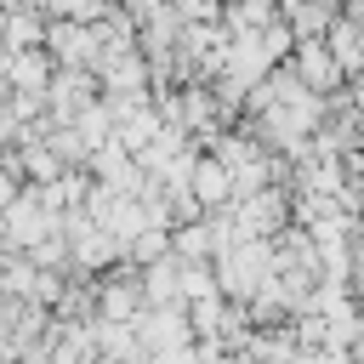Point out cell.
<instances>
[{
  "mask_svg": "<svg viewBox=\"0 0 364 364\" xmlns=\"http://www.w3.org/2000/svg\"><path fill=\"white\" fill-rule=\"evenodd\" d=\"M6 74L23 85V91H34V85H46V57H34V51H23V57H11L6 63Z\"/></svg>",
  "mask_w": 364,
  "mask_h": 364,
  "instance_id": "obj_1",
  "label": "cell"
}]
</instances>
